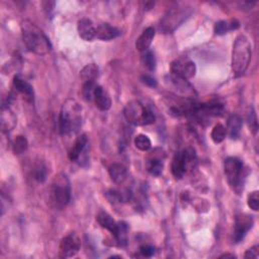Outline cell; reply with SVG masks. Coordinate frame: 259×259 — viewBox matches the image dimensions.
I'll use <instances>...</instances> for the list:
<instances>
[{
    "label": "cell",
    "instance_id": "6da1fadb",
    "mask_svg": "<svg viewBox=\"0 0 259 259\" xmlns=\"http://www.w3.org/2000/svg\"><path fill=\"white\" fill-rule=\"evenodd\" d=\"M82 123V108L74 99H67L62 105L59 127L63 136H69L79 131Z\"/></svg>",
    "mask_w": 259,
    "mask_h": 259
},
{
    "label": "cell",
    "instance_id": "7a4b0ae2",
    "mask_svg": "<svg viewBox=\"0 0 259 259\" xmlns=\"http://www.w3.org/2000/svg\"><path fill=\"white\" fill-rule=\"evenodd\" d=\"M22 33L24 43L29 51L37 55H46L51 52L52 45L45 33L33 22L24 21L22 23Z\"/></svg>",
    "mask_w": 259,
    "mask_h": 259
},
{
    "label": "cell",
    "instance_id": "3957f363",
    "mask_svg": "<svg viewBox=\"0 0 259 259\" xmlns=\"http://www.w3.org/2000/svg\"><path fill=\"white\" fill-rule=\"evenodd\" d=\"M71 199V184L68 176L58 173L52 180L50 186V200L56 209L62 210L66 207Z\"/></svg>",
    "mask_w": 259,
    "mask_h": 259
},
{
    "label": "cell",
    "instance_id": "277c9868",
    "mask_svg": "<svg viewBox=\"0 0 259 259\" xmlns=\"http://www.w3.org/2000/svg\"><path fill=\"white\" fill-rule=\"evenodd\" d=\"M251 54L249 40L243 35L238 36L234 41L232 50V70L235 75L245 73L251 60Z\"/></svg>",
    "mask_w": 259,
    "mask_h": 259
},
{
    "label": "cell",
    "instance_id": "5b68a950",
    "mask_svg": "<svg viewBox=\"0 0 259 259\" xmlns=\"http://www.w3.org/2000/svg\"><path fill=\"white\" fill-rule=\"evenodd\" d=\"M123 115L127 122L134 125H148L155 121V114L139 100L128 101L123 108Z\"/></svg>",
    "mask_w": 259,
    "mask_h": 259
},
{
    "label": "cell",
    "instance_id": "8992f818",
    "mask_svg": "<svg viewBox=\"0 0 259 259\" xmlns=\"http://www.w3.org/2000/svg\"><path fill=\"white\" fill-rule=\"evenodd\" d=\"M191 14V10L184 7H175L171 9L161 20V23L159 25V29L161 32L168 34L175 31L185 20L188 19V17Z\"/></svg>",
    "mask_w": 259,
    "mask_h": 259
},
{
    "label": "cell",
    "instance_id": "52a82bcc",
    "mask_svg": "<svg viewBox=\"0 0 259 259\" xmlns=\"http://www.w3.org/2000/svg\"><path fill=\"white\" fill-rule=\"evenodd\" d=\"M224 170L225 175L227 177V180L231 187L238 191V189L242 188L243 184V172H244V166L241 160L235 157H229L225 160L224 163Z\"/></svg>",
    "mask_w": 259,
    "mask_h": 259
},
{
    "label": "cell",
    "instance_id": "ba28073f",
    "mask_svg": "<svg viewBox=\"0 0 259 259\" xmlns=\"http://www.w3.org/2000/svg\"><path fill=\"white\" fill-rule=\"evenodd\" d=\"M170 71L172 75L188 80L196 75L197 67L196 64L187 58H177L171 62Z\"/></svg>",
    "mask_w": 259,
    "mask_h": 259
},
{
    "label": "cell",
    "instance_id": "9c48e42d",
    "mask_svg": "<svg viewBox=\"0 0 259 259\" xmlns=\"http://www.w3.org/2000/svg\"><path fill=\"white\" fill-rule=\"evenodd\" d=\"M80 239L75 233L65 236L59 246V256L61 258H70L75 256L80 250Z\"/></svg>",
    "mask_w": 259,
    "mask_h": 259
},
{
    "label": "cell",
    "instance_id": "30bf717a",
    "mask_svg": "<svg viewBox=\"0 0 259 259\" xmlns=\"http://www.w3.org/2000/svg\"><path fill=\"white\" fill-rule=\"evenodd\" d=\"M253 226V218L248 214H239L236 216L235 228H234V241L236 243L242 241L248 231Z\"/></svg>",
    "mask_w": 259,
    "mask_h": 259
},
{
    "label": "cell",
    "instance_id": "8fae6325",
    "mask_svg": "<svg viewBox=\"0 0 259 259\" xmlns=\"http://www.w3.org/2000/svg\"><path fill=\"white\" fill-rule=\"evenodd\" d=\"M14 88L24 96V98L28 102H34L35 99V92L33 86L26 80H24L20 76H15L14 78Z\"/></svg>",
    "mask_w": 259,
    "mask_h": 259
},
{
    "label": "cell",
    "instance_id": "7c38bea8",
    "mask_svg": "<svg viewBox=\"0 0 259 259\" xmlns=\"http://www.w3.org/2000/svg\"><path fill=\"white\" fill-rule=\"evenodd\" d=\"M77 31L79 37L84 41L89 42L95 38L96 28L89 19H81L77 24Z\"/></svg>",
    "mask_w": 259,
    "mask_h": 259
},
{
    "label": "cell",
    "instance_id": "4fadbf2b",
    "mask_svg": "<svg viewBox=\"0 0 259 259\" xmlns=\"http://www.w3.org/2000/svg\"><path fill=\"white\" fill-rule=\"evenodd\" d=\"M93 100L95 102L96 107L102 111H106L111 107V99L108 93L100 85H96L95 87Z\"/></svg>",
    "mask_w": 259,
    "mask_h": 259
},
{
    "label": "cell",
    "instance_id": "5bb4252c",
    "mask_svg": "<svg viewBox=\"0 0 259 259\" xmlns=\"http://www.w3.org/2000/svg\"><path fill=\"white\" fill-rule=\"evenodd\" d=\"M87 143H88V139H87V136L86 135H80L76 138L74 144L72 145L71 149L69 150V153H68V157L71 161H79L81 155L83 154L86 146H87Z\"/></svg>",
    "mask_w": 259,
    "mask_h": 259
},
{
    "label": "cell",
    "instance_id": "9a60e30c",
    "mask_svg": "<svg viewBox=\"0 0 259 259\" xmlns=\"http://www.w3.org/2000/svg\"><path fill=\"white\" fill-rule=\"evenodd\" d=\"M169 81H170V84L177 90L178 93L185 94L188 96V98H190L193 94H196V91H194L192 86L185 79H182L180 77H177L171 74V76H169Z\"/></svg>",
    "mask_w": 259,
    "mask_h": 259
},
{
    "label": "cell",
    "instance_id": "2e32d148",
    "mask_svg": "<svg viewBox=\"0 0 259 259\" xmlns=\"http://www.w3.org/2000/svg\"><path fill=\"white\" fill-rule=\"evenodd\" d=\"M160 154L153 151L147 159V170L154 176H159L163 171V160Z\"/></svg>",
    "mask_w": 259,
    "mask_h": 259
},
{
    "label": "cell",
    "instance_id": "e0dca14e",
    "mask_svg": "<svg viewBox=\"0 0 259 259\" xmlns=\"http://www.w3.org/2000/svg\"><path fill=\"white\" fill-rule=\"evenodd\" d=\"M17 125V115L8 106H4L2 109V128L3 132L8 133L15 128Z\"/></svg>",
    "mask_w": 259,
    "mask_h": 259
},
{
    "label": "cell",
    "instance_id": "ac0fdd59",
    "mask_svg": "<svg viewBox=\"0 0 259 259\" xmlns=\"http://www.w3.org/2000/svg\"><path fill=\"white\" fill-rule=\"evenodd\" d=\"M155 37V30L151 27L145 29L142 33V35L138 38L136 42V49L139 52H146L149 50L152 41Z\"/></svg>",
    "mask_w": 259,
    "mask_h": 259
},
{
    "label": "cell",
    "instance_id": "d6986e66",
    "mask_svg": "<svg viewBox=\"0 0 259 259\" xmlns=\"http://www.w3.org/2000/svg\"><path fill=\"white\" fill-rule=\"evenodd\" d=\"M120 35V32L108 24H101L96 28L95 38L101 41L113 40Z\"/></svg>",
    "mask_w": 259,
    "mask_h": 259
},
{
    "label": "cell",
    "instance_id": "ffe728a7",
    "mask_svg": "<svg viewBox=\"0 0 259 259\" xmlns=\"http://www.w3.org/2000/svg\"><path fill=\"white\" fill-rule=\"evenodd\" d=\"M108 173L111 180L116 184L122 183L127 176L126 167L121 163H112L108 168Z\"/></svg>",
    "mask_w": 259,
    "mask_h": 259
},
{
    "label": "cell",
    "instance_id": "44dd1931",
    "mask_svg": "<svg viewBox=\"0 0 259 259\" xmlns=\"http://www.w3.org/2000/svg\"><path fill=\"white\" fill-rule=\"evenodd\" d=\"M242 127V119L238 114H232L227 121L226 131L231 139L235 140L239 138Z\"/></svg>",
    "mask_w": 259,
    "mask_h": 259
},
{
    "label": "cell",
    "instance_id": "7402d4cb",
    "mask_svg": "<svg viewBox=\"0 0 259 259\" xmlns=\"http://www.w3.org/2000/svg\"><path fill=\"white\" fill-rule=\"evenodd\" d=\"M239 27H240V22L236 19H232L229 21H221L215 25L214 32L217 36H223L228 34L229 32L238 30Z\"/></svg>",
    "mask_w": 259,
    "mask_h": 259
},
{
    "label": "cell",
    "instance_id": "603a6c76",
    "mask_svg": "<svg viewBox=\"0 0 259 259\" xmlns=\"http://www.w3.org/2000/svg\"><path fill=\"white\" fill-rule=\"evenodd\" d=\"M171 172L173 176L177 179H181L186 173V168H185V164H184V160L181 152L175 154L171 164Z\"/></svg>",
    "mask_w": 259,
    "mask_h": 259
},
{
    "label": "cell",
    "instance_id": "cb8c5ba5",
    "mask_svg": "<svg viewBox=\"0 0 259 259\" xmlns=\"http://www.w3.org/2000/svg\"><path fill=\"white\" fill-rule=\"evenodd\" d=\"M96 221L98 222V224L106 229L108 232H110L113 236L115 235L116 233V230H117V223L112 219L111 216H109L108 214L106 213H99L98 216L96 217Z\"/></svg>",
    "mask_w": 259,
    "mask_h": 259
},
{
    "label": "cell",
    "instance_id": "d4e9b609",
    "mask_svg": "<svg viewBox=\"0 0 259 259\" xmlns=\"http://www.w3.org/2000/svg\"><path fill=\"white\" fill-rule=\"evenodd\" d=\"M181 154H182V157H183V160H184L186 172L191 171V170L196 168L197 162H198V157H197L196 150H194L191 147H187L181 152Z\"/></svg>",
    "mask_w": 259,
    "mask_h": 259
},
{
    "label": "cell",
    "instance_id": "484cf974",
    "mask_svg": "<svg viewBox=\"0 0 259 259\" xmlns=\"http://www.w3.org/2000/svg\"><path fill=\"white\" fill-rule=\"evenodd\" d=\"M98 76V67L95 64H88L80 71V77L84 82L95 81Z\"/></svg>",
    "mask_w": 259,
    "mask_h": 259
},
{
    "label": "cell",
    "instance_id": "4316f807",
    "mask_svg": "<svg viewBox=\"0 0 259 259\" xmlns=\"http://www.w3.org/2000/svg\"><path fill=\"white\" fill-rule=\"evenodd\" d=\"M127 225L124 222L117 223V230L114 235V238L116 239L118 245L121 247L127 244Z\"/></svg>",
    "mask_w": 259,
    "mask_h": 259
},
{
    "label": "cell",
    "instance_id": "83f0119b",
    "mask_svg": "<svg viewBox=\"0 0 259 259\" xmlns=\"http://www.w3.org/2000/svg\"><path fill=\"white\" fill-rule=\"evenodd\" d=\"M226 137H227L226 126H224L222 123H217L212 130V134H211L212 140L214 141L215 144H220L226 139Z\"/></svg>",
    "mask_w": 259,
    "mask_h": 259
},
{
    "label": "cell",
    "instance_id": "f1b7e54d",
    "mask_svg": "<svg viewBox=\"0 0 259 259\" xmlns=\"http://www.w3.org/2000/svg\"><path fill=\"white\" fill-rule=\"evenodd\" d=\"M29 147V143L26 137L24 136H17L13 143V150L16 155H21L27 151Z\"/></svg>",
    "mask_w": 259,
    "mask_h": 259
},
{
    "label": "cell",
    "instance_id": "f546056e",
    "mask_svg": "<svg viewBox=\"0 0 259 259\" xmlns=\"http://www.w3.org/2000/svg\"><path fill=\"white\" fill-rule=\"evenodd\" d=\"M134 144L138 150L143 151V152L150 150L151 146H152L151 140L149 139V137L146 135H143V134H140L135 138Z\"/></svg>",
    "mask_w": 259,
    "mask_h": 259
},
{
    "label": "cell",
    "instance_id": "4dcf8cb0",
    "mask_svg": "<svg viewBox=\"0 0 259 259\" xmlns=\"http://www.w3.org/2000/svg\"><path fill=\"white\" fill-rule=\"evenodd\" d=\"M95 87H96L95 81L84 82L83 88H82V95L85 100H87V101L93 100V94H94Z\"/></svg>",
    "mask_w": 259,
    "mask_h": 259
},
{
    "label": "cell",
    "instance_id": "1f68e13d",
    "mask_svg": "<svg viewBox=\"0 0 259 259\" xmlns=\"http://www.w3.org/2000/svg\"><path fill=\"white\" fill-rule=\"evenodd\" d=\"M142 62L145 65V67L149 69L150 71H153L156 67V60L155 56L151 51H146L144 52V55L142 57Z\"/></svg>",
    "mask_w": 259,
    "mask_h": 259
},
{
    "label": "cell",
    "instance_id": "d6a6232c",
    "mask_svg": "<svg viewBox=\"0 0 259 259\" xmlns=\"http://www.w3.org/2000/svg\"><path fill=\"white\" fill-rule=\"evenodd\" d=\"M47 174H48V170L47 167L44 163L40 162L36 165L35 167V171H34V175L37 181L39 182H44L47 178Z\"/></svg>",
    "mask_w": 259,
    "mask_h": 259
},
{
    "label": "cell",
    "instance_id": "836d02e7",
    "mask_svg": "<svg viewBox=\"0 0 259 259\" xmlns=\"http://www.w3.org/2000/svg\"><path fill=\"white\" fill-rule=\"evenodd\" d=\"M248 207L254 211L257 212L259 209V192L258 190H254L251 193H249L248 199H247Z\"/></svg>",
    "mask_w": 259,
    "mask_h": 259
},
{
    "label": "cell",
    "instance_id": "e575fe53",
    "mask_svg": "<svg viewBox=\"0 0 259 259\" xmlns=\"http://www.w3.org/2000/svg\"><path fill=\"white\" fill-rule=\"evenodd\" d=\"M248 124H249V127H250V131L253 134H256L257 130H258V122H257L256 113H255L254 108L252 106L250 107V111L248 112Z\"/></svg>",
    "mask_w": 259,
    "mask_h": 259
},
{
    "label": "cell",
    "instance_id": "d590c367",
    "mask_svg": "<svg viewBox=\"0 0 259 259\" xmlns=\"http://www.w3.org/2000/svg\"><path fill=\"white\" fill-rule=\"evenodd\" d=\"M140 253L144 257H152L155 254V248L151 245H143L140 247Z\"/></svg>",
    "mask_w": 259,
    "mask_h": 259
},
{
    "label": "cell",
    "instance_id": "8d00e7d4",
    "mask_svg": "<svg viewBox=\"0 0 259 259\" xmlns=\"http://www.w3.org/2000/svg\"><path fill=\"white\" fill-rule=\"evenodd\" d=\"M141 80H142V82H143L145 85H147V86H149V87L154 88V87L157 86V81H156V79L153 78L152 76L143 75V76L141 77Z\"/></svg>",
    "mask_w": 259,
    "mask_h": 259
},
{
    "label": "cell",
    "instance_id": "74e56055",
    "mask_svg": "<svg viewBox=\"0 0 259 259\" xmlns=\"http://www.w3.org/2000/svg\"><path fill=\"white\" fill-rule=\"evenodd\" d=\"M258 256H259V247L257 245L248 249L244 254L245 258H258Z\"/></svg>",
    "mask_w": 259,
    "mask_h": 259
},
{
    "label": "cell",
    "instance_id": "f35d334b",
    "mask_svg": "<svg viewBox=\"0 0 259 259\" xmlns=\"http://www.w3.org/2000/svg\"><path fill=\"white\" fill-rule=\"evenodd\" d=\"M221 258H236V255L235 254H230V253H227V254H223L220 256Z\"/></svg>",
    "mask_w": 259,
    "mask_h": 259
}]
</instances>
